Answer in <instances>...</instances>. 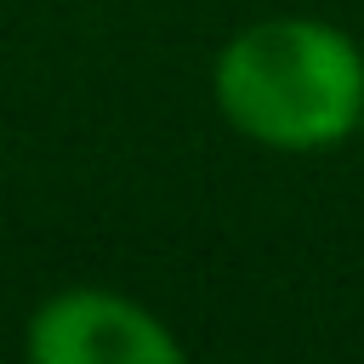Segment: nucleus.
<instances>
[{
	"label": "nucleus",
	"instance_id": "2",
	"mask_svg": "<svg viewBox=\"0 0 364 364\" xmlns=\"http://www.w3.org/2000/svg\"><path fill=\"white\" fill-rule=\"evenodd\" d=\"M34 364H182V341L142 301L114 290H63L28 318Z\"/></svg>",
	"mask_w": 364,
	"mask_h": 364
},
{
	"label": "nucleus",
	"instance_id": "1",
	"mask_svg": "<svg viewBox=\"0 0 364 364\" xmlns=\"http://www.w3.org/2000/svg\"><path fill=\"white\" fill-rule=\"evenodd\" d=\"M222 119L273 154H324L364 119V51L318 17H262L216 57Z\"/></svg>",
	"mask_w": 364,
	"mask_h": 364
}]
</instances>
